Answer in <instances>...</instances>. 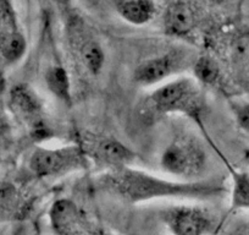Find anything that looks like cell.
I'll return each instance as SVG.
<instances>
[{"mask_svg":"<svg viewBox=\"0 0 249 235\" xmlns=\"http://www.w3.org/2000/svg\"><path fill=\"white\" fill-rule=\"evenodd\" d=\"M97 185L103 193L127 203L147 202L157 198L209 200L225 191L224 180L220 178L183 181L158 176L135 167L104 172L98 178Z\"/></svg>","mask_w":249,"mask_h":235,"instance_id":"cell-1","label":"cell"},{"mask_svg":"<svg viewBox=\"0 0 249 235\" xmlns=\"http://www.w3.org/2000/svg\"><path fill=\"white\" fill-rule=\"evenodd\" d=\"M149 105L159 114L184 115L204 126L208 105L203 87L191 78H175L155 88L149 96Z\"/></svg>","mask_w":249,"mask_h":235,"instance_id":"cell-2","label":"cell"},{"mask_svg":"<svg viewBox=\"0 0 249 235\" xmlns=\"http://www.w3.org/2000/svg\"><path fill=\"white\" fill-rule=\"evenodd\" d=\"M160 167L176 180H199L208 168L207 151L196 138L178 137L162 151Z\"/></svg>","mask_w":249,"mask_h":235,"instance_id":"cell-3","label":"cell"},{"mask_svg":"<svg viewBox=\"0 0 249 235\" xmlns=\"http://www.w3.org/2000/svg\"><path fill=\"white\" fill-rule=\"evenodd\" d=\"M88 165L89 160L77 142L60 147H37L28 160V168L38 178L64 176Z\"/></svg>","mask_w":249,"mask_h":235,"instance_id":"cell-4","label":"cell"},{"mask_svg":"<svg viewBox=\"0 0 249 235\" xmlns=\"http://www.w3.org/2000/svg\"><path fill=\"white\" fill-rule=\"evenodd\" d=\"M77 143L89 163L104 168L105 172L132 167L137 160L135 151L112 136L82 133L78 136Z\"/></svg>","mask_w":249,"mask_h":235,"instance_id":"cell-5","label":"cell"},{"mask_svg":"<svg viewBox=\"0 0 249 235\" xmlns=\"http://www.w3.org/2000/svg\"><path fill=\"white\" fill-rule=\"evenodd\" d=\"M195 59L186 50L181 49H172L148 58L135 69L133 81L143 87L161 85L192 68Z\"/></svg>","mask_w":249,"mask_h":235,"instance_id":"cell-6","label":"cell"},{"mask_svg":"<svg viewBox=\"0 0 249 235\" xmlns=\"http://www.w3.org/2000/svg\"><path fill=\"white\" fill-rule=\"evenodd\" d=\"M9 105L21 123L35 137L49 135L45 107L39 93L27 83H18L9 92Z\"/></svg>","mask_w":249,"mask_h":235,"instance_id":"cell-7","label":"cell"},{"mask_svg":"<svg viewBox=\"0 0 249 235\" xmlns=\"http://www.w3.org/2000/svg\"><path fill=\"white\" fill-rule=\"evenodd\" d=\"M69 44L80 63L92 76H98L105 64V53L87 23L76 14L69 15L66 22Z\"/></svg>","mask_w":249,"mask_h":235,"instance_id":"cell-8","label":"cell"},{"mask_svg":"<svg viewBox=\"0 0 249 235\" xmlns=\"http://www.w3.org/2000/svg\"><path fill=\"white\" fill-rule=\"evenodd\" d=\"M49 220L55 235H104L105 229L70 198H59L49 210Z\"/></svg>","mask_w":249,"mask_h":235,"instance_id":"cell-9","label":"cell"},{"mask_svg":"<svg viewBox=\"0 0 249 235\" xmlns=\"http://www.w3.org/2000/svg\"><path fill=\"white\" fill-rule=\"evenodd\" d=\"M162 220L172 235H210L216 218L199 206H174L162 212Z\"/></svg>","mask_w":249,"mask_h":235,"instance_id":"cell-10","label":"cell"},{"mask_svg":"<svg viewBox=\"0 0 249 235\" xmlns=\"http://www.w3.org/2000/svg\"><path fill=\"white\" fill-rule=\"evenodd\" d=\"M26 38L16 26L8 0H0V61L13 65L25 57Z\"/></svg>","mask_w":249,"mask_h":235,"instance_id":"cell-11","label":"cell"},{"mask_svg":"<svg viewBox=\"0 0 249 235\" xmlns=\"http://www.w3.org/2000/svg\"><path fill=\"white\" fill-rule=\"evenodd\" d=\"M198 22L199 14L191 1L176 0L167 6L164 26L169 35L175 37H184L196 30Z\"/></svg>","mask_w":249,"mask_h":235,"instance_id":"cell-12","label":"cell"},{"mask_svg":"<svg viewBox=\"0 0 249 235\" xmlns=\"http://www.w3.org/2000/svg\"><path fill=\"white\" fill-rule=\"evenodd\" d=\"M117 14L136 26L150 22L157 14L154 0H115Z\"/></svg>","mask_w":249,"mask_h":235,"instance_id":"cell-13","label":"cell"},{"mask_svg":"<svg viewBox=\"0 0 249 235\" xmlns=\"http://www.w3.org/2000/svg\"><path fill=\"white\" fill-rule=\"evenodd\" d=\"M44 81L49 92L64 104H71V81L68 70L61 65H53L47 69Z\"/></svg>","mask_w":249,"mask_h":235,"instance_id":"cell-14","label":"cell"},{"mask_svg":"<svg viewBox=\"0 0 249 235\" xmlns=\"http://www.w3.org/2000/svg\"><path fill=\"white\" fill-rule=\"evenodd\" d=\"M191 70H192L193 78L202 87L216 85L221 76V69H220L219 64L210 55L196 57Z\"/></svg>","mask_w":249,"mask_h":235,"instance_id":"cell-15","label":"cell"},{"mask_svg":"<svg viewBox=\"0 0 249 235\" xmlns=\"http://www.w3.org/2000/svg\"><path fill=\"white\" fill-rule=\"evenodd\" d=\"M231 210L249 208V175L247 173H233Z\"/></svg>","mask_w":249,"mask_h":235,"instance_id":"cell-16","label":"cell"},{"mask_svg":"<svg viewBox=\"0 0 249 235\" xmlns=\"http://www.w3.org/2000/svg\"><path fill=\"white\" fill-rule=\"evenodd\" d=\"M234 115H236V120L238 125L244 130H249V104H237L233 108Z\"/></svg>","mask_w":249,"mask_h":235,"instance_id":"cell-17","label":"cell"},{"mask_svg":"<svg viewBox=\"0 0 249 235\" xmlns=\"http://www.w3.org/2000/svg\"><path fill=\"white\" fill-rule=\"evenodd\" d=\"M55 3H57V5L64 6V8H68L69 4H70V0H54Z\"/></svg>","mask_w":249,"mask_h":235,"instance_id":"cell-18","label":"cell"},{"mask_svg":"<svg viewBox=\"0 0 249 235\" xmlns=\"http://www.w3.org/2000/svg\"><path fill=\"white\" fill-rule=\"evenodd\" d=\"M213 3H222V1H224V0H212Z\"/></svg>","mask_w":249,"mask_h":235,"instance_id":"cell-19","label":"cell"},{"mask_svg":"<svg viewBox=\"0 0 249 235\" xmlns=\"http://www.w3.org/2000/svg\"><path fill=\"white\" fill-rule=\"evenodd\" d=\"M104 235H111V234H109V233L107 232V230H105V233H104Z\"/></svg>","mask_w":249,"mask_h":235,"instance_id":"cell-20","label":"cell"}]
</instances>
